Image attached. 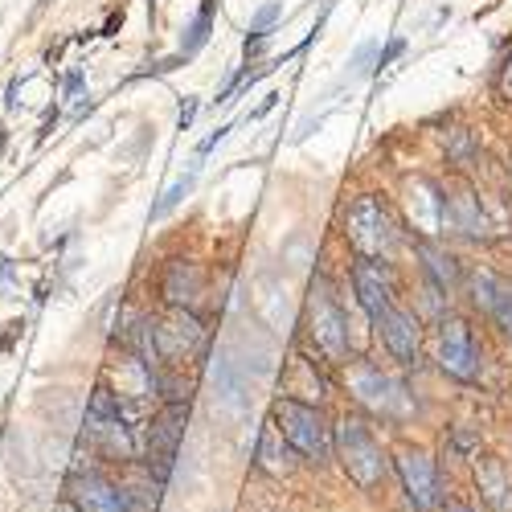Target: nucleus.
<instances>
[{
  "mask_svg": "<svg viewBox=\"0 0 512 512\" xmlns=\"http://www.w3.org/2000/svg\"><path fill=\"white\" fill-rule=\"evenodd\" d=\"M160 291H164L168 308H193V304L201 300V291H205V275H201L197 263H189V259H173V263L164 267Z\"/></svg>",
  "mask_w": 512,
  "mask_h": 512,
  "instance_id": "4468645a",
  "label": "nucleus"
},
{
  "mask_svg": "<svg viewBox=\"0 0 512 512\" xmlns=\"http://www.w3.org/2000/svg\"><path fill=\"white\" fill-rule=\"evenodd\" d=\"M193 119H197V99H185V107H181V132H189Z\"/></svg>",
  "mask_w": 512,
  "mask_h": 512,
  "instance_id": "c756f323",
  "label": "nucleus"
},
{
  "mask_svg": "<svg viewBox=\"0 0 512 512\" xmlns=\"http://www.w3.org/2000/svg\"><path fill=\"white\" fill-rule=\"evenodd\" d=\"M500 287H504V279H500V275H492L488 267H480V271L467 275V291H472V304H476L480 312H492Z\"/></svg>",
  "mask_w": 512,
  "mask_h": 512,
  "instance_id": "412c9836",
  "label": "nucleus"
},
{
  "mask_svg": "<svg viewBox=\"0 0 512 512\" xmlns=\"http://www.w3.org/2000/svg\"><path fill=\"white\" fill-rule=\"evenodd\" d=\"M304 328H308V340L312 349L328 361V365H345L349 361V316L340 308V295L336 287L316 275L312 287H308V300H304Z\"/></svg>",
  "mask_w": 512,
  "mask_h": 512,
  "instance_id": "f03ea898",
  "label": "nucleus"
},
{
  "mask_svg": "<svg viewBox=\"0 0 512 512\" xmlns=\"http://www.w3.org/2000/svg\"><path fill=\"white\" fill-rule=\"evenodd\" d=\"M492 320H496V328L504 332V340L512 345V283H504L500 287V295H496V304H492V312H488Z\"/></svg>",
  "mask_w": 512,
  "mask_h": 512,
  "instance_id": "b1692460",
  "label": "nucleus"
},
{
  "mask_svg": "<svg viewBox=\"0 0 512 512\" xmlns=\"http://www.w3.org/2000/svg\"><path fill=\"white\" fill-rule=\"evenodd\" d=\"M496 99L512 107V50L504 54V62H500V70H496Z\"/></svg>",
  "mask_w": 512,
  "mask_h": 512,
  "instance_id": "a878e982",
  "label": "nucleus"
},
{
  "mask_svg": "<svg viewBox=\"0 0 512 512\" xmlns=\"http://www.w3.org/2000/svg\"><path fill=\"white\" fill-rule=\"evenodd\" d=\"M185 426H189V402H164L144 426H140V463L148 472L168 484L177 467V455H181V443H185Z\"/></svg>",
  "mask_w": 512,
  "mask_h": 512,
  "instance_id": "20e7f679",
  "label": "nucleus"
},
{
  "mask_svg": "<svg viewBox=\"0 0 512 512\" xmlns=\"http://www.w3.org/2000/svg\"><path fill=\"white\" fill-rule=\"evenodd\" d=\"M279 17H283V5H279V0H267V5H259V13L250 17V33H246V41L267 37V29H271Z\"/></svg>",
  "mask_w": 512,
  "mask_h": 512,
  "instance_id": "393cba45",
  "label": "nucleus"
},
{
  "mask_svg": "<svg viewBox=\"0 0 512 512\" xmlns=\"http://www.w3.org/2000/svg\"><path fill=\"white\" fill-rule=\"evenodd\" d=\"M152 349H156V369H185L189 361L205 357L209 328L193 308H168V316L152 324Z\"/></svg>",
  "mask_w": 512,
  "mask_h": 512,
  "instance_id": "423d86ee",
  "label": "nucleus"
},
{
  "mask_svg": "<svg viewBox=\"0 0 512 512\" xmlns=\"http://www.w3.org/2000/svg\"><path fill=\"white\" fill-rule=\"evenodd\" d=\"M271 422L283 431V439L295 447V455H304L312 463H328L336 455V426L328 422L320 402H304V398L279 394L271 402Z\"/></svg>",
  "mask_w": 512,
  "mask_h": 512,
  "instance_id": "f257e3e1",
  "label": "nucleus"
},
{
  "mask_svg": "<svg viewBox=\"0 0 512 512\" xmlns=\"http://www.w3.org/2000/svg\"><path fill=\"white\" fill-rule=\"evenodd\" d=\"M193 185H197V164L189 168V177H181L173 189H168V193H164V197L152 205V218H168V213H173V209H177V205H181V201L193 193Z\"/></svg>",
  "mask_w": 512,
  "mask_h": 512,
  "instance_id": "4be33fe9",
  "label": "nucleus"
},
{
  "mask_svg": "<svg viewBox=\"0 0 512 512\" xmlns=\"http://www.w3.org/2000/svg\"><path fill=\"white\" fill-rule=\"evenodd\" d=\"M349 386H353V398L369 410V414H377V418H406L410 414V406H406V386L402 381H394V377H386L377 365H357L353 373H349Z\"/></svg>",
  "mask_w": 512,
  "mask_h": 512,
  "instance_id": "1a4fd4ad",
  "label": "nucleus"
},
{
  "mask_svg": "<svg viewBox=\"0 0 512 512\" xmlns=\"http://www.w3.org/2000/svg\"><path fill=\"white\" fill-rule=\"evenodd\" d=\"M213 17H218V0H201V9L193 13V21H189V25H185V33H181V50H177V58H181V62L197 58V54L209 46Z\"/></svg>",
  "mask_w": 512,
  "mask_h": 512,
  "instance_id": "aec40b11",
  "label": "nucleus"
},
{
  "mask_svg": "<svg viewBox=\"0 0 512 512\" xmlns=\"http://www.w3.org/2000/svg\"><path fill=\"white\" fill-rule=\"evenodd\" d=\"M398 54H406V37H390V46L377 54V66H373V70H386V66H390Z\"/></svg>",
  "mask_w": 512,
  "mask_h": 512,
  "instance_id": "cd10ccee",
  "label": "nucleus"
},
{
  "mask_svg": "<svg viewBox=\"0 0 512 512\" xmlns=\"http://www.w3.org/2000/svg\"><path fill=\"white\" fill-rule=\"evenodd\" d=\"M87 435H91V443H95L103 455H111V459H119V463L140 459V426L123 414V406H119V398H115L111 386H95V394H91V406H87Z\"/></svg>",
  "mask_w": 512,
  "mask_h": 512,
  "instance_id": "39448f33",
  "label": "nucleus"
},
{
  "mask_svg": "<svg viewBox=\"0 0 512 512\" xmlns=\"http://www.w3.org/2000/svg\"><path fill=\"white\" fill-rule=\"evenodd\" d=\"M435 361L447 377L455 381H476L480 377V349H476V336L472 324L463 316H443L439 332H435Z\"/></svg>",
  "mask_w": 512,
  "mask_h": 512,
  "instance_id": "6e6552de",
  "label": "nucleus"
},
{
  "mask_svg": "<svg viewBox=\"0 0 512 512\" xmlns=\"http://www.w3.org/2000/svg\"><path fill=\"white\" fill-rule=\"evenodd\" d=\"M451 443H455V455H459V459H472V455L480 451V435L463 431V426H455V439H451Z\"/></svg>",
  "mask_w": 512,
  "mask_h": 512,
  "instance_id": "bb28decb",
  "label": "nucleus"
},
{
  "mask_svg": "<svg viewBox=\"0 0 512 512\" xmlns=\"http://www.w3.org/2000/svg\"><path fill=\"white\" fill-rule=\"evenodd\" d=\"M447 156H451V164H459V168H467L476 156H480V148H476V136L467 132V127H459V132H451V140H447Z\"/></svg>",
  "mask_w": 512,
  "mask_h": 512,
  "instance_id": "5701e85b",
  "label": "nucleus"
},
{
  "mask_svg": "<svg viewBox=\"0 0 512 512\" xmlns=\"http://www.w3.org/2000/svg\"><path fill=\"white\" fill-rule=\"evenodd\" d=\"M230 132H234V127H230V123H222V127H218V132H213L209 140H201V144H197V160H205V156H209L213 148H218V144H222Z\"/></svg>",
  "mask_w": 512,
  "mask_h": 512,
  "instance_id": "c85d7f7f",
  "label": "nucleus"
},
{
  "mask_svg": "<svg viewBox=\"0 0 512 512\" xmlns=\"http://www.w3.org/2000/svg\"><path fill=\"white\" fill-rule=\"evenodd\" d=\"M254 463H259L267 476H287V472H295V447L283 439V431H279L271 418L263 422L259 443H254Z\"/></svg>",
  "mask_w": 512,
  "mask_h": 512,
  "instance_id": "f3484780",
  "label": "nucleus"
},
{
  "mask_svg": "<svg viewBox=\"0 0 512 512\" xmlns=\"http://www.w3.org/2000/svg\"><path fill=\"white\" fill-rule=\"evenodd\" d=\"M345 238L357 250V259L390 263V254L398 246V226L390 218V209L381 205L373 193H361L345 213Z\"/></svg>",
  "mask_w": 512,
  "mask_h": 512,
  "instance_id": "0eeeda50",
  "label": "nucleus"
},
{
  "mask_svg": "<svg viewBox=\"0 0 512 512\" xmlns=\"http://www.w3.org/2000/svg\"><path fill=\"white\" fill-rule=\"evenodd\" d=\"M447 222H451L459 234H467V238H484V234H488L484 205H480V197H476L472 185H455V189L447 193Z\"/></svg>",
  "mask_w": 512,
  "mask_h": 512,
  "instance_id": "2eb2a0df",
  "label": "nucleus"
},
{
  "mask_svg": "<svg viewBox=\"0 0 512 512\" xmlns=\"http://www.w3.org/2000/svg\"><path fill=\"white\" fill-rule=\"evenodd\" d=\"M353 295L369 320H377L390 304H398V283H394V271L390 263H377V259H357L353 263Z\"/></svg>",
  "mask_w": 512,
  "mask_h": 512,
  "instance_id": "9b49d317",
  "label": "nucleus"
},
{
  "mask_svg": "<svg viewBox=\"0 0 512 512\" xmlns=\"http://www.w3.org/2000/svg\"><path fill=\"white\" fill-rule=\"evenodd\" d=\"M54 512H82V508H78V504H74V500H62V504H58V508H54Z\"/></svg>",
  "mask_w": 512,
  "mask_h": 512,
  "instance_id": "2f4dec72",
  "label": "nucleus"
},
{
  "mask_svg": "<svg viewBox=\"0 0 512 512\" xmlns=\"http://www.w3.org/2000/svg\"><path fill=\"white\" fill-rule=\"evenodd\" d=\"M394 472L402 480V492L406 500L414 504V512H426L439 504V463L431 451L422 447H402L394 455Z\"/></svg>",
  "mask_w": 512,
  "mask_h": 512,
  "instance_id": "9d476101",
  "label": "nucleus"
},
{
  "mask_svg": "<svg viewBox=\"0 0 512 512\" xmlns=\"http://www.w3.org/2000/svg\"><path fill=\"white\" fill-rule=\"evenodd\" d=\"M160 480L148 472L144 463L132 459V467H127V480H119V492H123V504L127 512H156L160 508Z\"/></svg>",
  "mask_w": 512,
  "mask_h": 512,
  "instance_id": "a211bd4d",
  "label": "nucleus"
},
{
  "mask_svg": "<svg viewBox=\"0 0 512 512\" xmlns=\"http://www.w3.org/2000/svg\"><path fill=\"white\" fill-rule=\"evenodd\" d=\"M9 275V259H5V254H0V279H5Z\"/></svg>",
  "mask_w": 512,
  "mask_h": 512,
  "instance_id": "473e14b6",
  "label": "nucleus"
},
{
  "mask_svg": "<svg viewBox=\"0 0 512 512\" xmlns=\"http://www.w3.org/2000/svg\"><path fill=\"white\" fill-rule=\"evenodd\" d=\"M336 459L345 467V476L365 492L386 480V467H390L386 451H381V443L373 435V426L361 414H345L336 422Z\"/></svg>",
  "mask_w": 512,
  "mask_h": 512,
  "instance_id": "7ed1b4c3",
  "label": "nucleus"
},
{
  "mask_svg": "<svg viewBox=\"0 0 512 512\" xmlns=\"http://www.w3.org/2000/svg\"><path fill=\"white\" fill-rule=\"evenodd\" d=\"M476 484H480V496L492 512H512V480H508V467L500 459L476 463Z\"/></svg>",
  "mask_w": 512,
  "mask_h": 512,
  "instance_id": "6ab92c4d",
  "label": "nucleus"
},
{
  "mask_svg": "<svg viewBox=\"0 0 512 512\" xmlns=\"http://www.w3.org/2000/svg\"><path fill=\"white\" fill-rule=\"evenodd\" d=\"M418 259H422L426 283H431L439 295L459 291L463 271H459V263H455V254H447V250H443L439 242H431V238H422V242H418Z\"/></svg>",
  "mask_w": 512,
  "mask_h": 512,
  "instance_id": "dca6fc26",
  "label": "nucleus"
},
{
  "mask_svg": "<svg viewBox=\"0 0 512 512\" xmlns=\"http://www.w3.org/2000/svg\"><path fill=\"white\" fill-rule=\"evenodd\" d=\"M443 512H480V508H476V504H467V500H447Z\"/></svg>",
  "mask_w": 512,
  "mask_h": 512,
  "instance_id": "7c9ffc66",
  "label": "nucleus"
},
{
  "mask_svg": "<svg viewBox=\"0 0 512 512\" xmlns=\"http://www.w3.org/2000/svg\"><path fill=\"white\" fill-rule=\"evenodd\" d=\"M66 500H74L82 512H127L119 484L103 480L99 472H91V467H87V472H82V467H74V476H70V484H66Z\"/></svg>",
  "mask_w": 512,
  "mask_h": 512,
  "instance_id": "ddd939ff",
  "label": "nucleus"
},
{
  "mask_svg": "<svg viewBox=\"0 0 512 512\" xmlns=\"http://www.w3.org/2000/svg\"><path fill=\"white\" fill-rule=\"evenodd\" d=\"M381 345H386V353L398 361V365H414L418 361V349H422V328H418V316L406 312L402 304H390L386 312H381L373 320Z\"/></svg>",
  "mask_w": 512,
  "mask_h": 512,
  "instance_id": "f8f14e48",
  "label": "nucleus"
}]
</instances>
